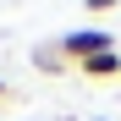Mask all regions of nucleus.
<instances>
[{"instance_id": "obj_1", "label": "nucleus", "mask_w": 121, "mask_h": 121, "mask_svg": "<svg viewBox=\"0 0 121 121\" xmlns=\"http://www.w3.org/2000/svg\"><path fill=\"white\" fill-rule=\"evenodd\" d=\"M66 60H77V66H83V60H94V55H105V50H116V39L105 33V28H72L66 39H60L55 44Z\"/></svg>"}, {"instance_id": "obj_2", "label": "nucleus", "mask_w": 121, "mask_h": 121, "mask_svg": "<svg viewBox=\"0 0 121 121\" xmlns=\"http://www.w3.org/2000/svg\"><path fill=\"white\" fill-rule=\"evenodd\" d=\"M83 77H121V50H105V55H94V60H83Z\"/></svg>"}, {"instance_id": "obj_3", "label": "nucleus", "mask_w": 121, "mask_h": 121, "mask_svg": "<svg viewBox=\"0 0 121 121\" xmlns=\"http://www.w3.org/2000/svg\"><path fill=\"white\" fill-rule=\"evenodd\" d=\"M33 66H39V72H60V66H66V55H60L55 44H44V50L33 55Z\"/></svg>"}, {"instance_id": "obj_4", "label": "nucleus", "mask_w": 121, "mask_h": 121, "mask_svg": "<svg viewBox=\"0 0 121 121\" xmlns=\"http://www.w3.org/2000/svg\"><path fill=\"white\" fill-rule=\"evenodd\" d=\"M121 0H83V11H94V17H105V11H116Z\"/></svg>"}, {"instance_id": "obj_5", "label": "nucleus", "mask_w": 121, "mask_h": 121, "mask_svg": "<svg viewBox=\"0 0 121 121\" xmlns=\"http://www.w3.org/2000/svg\"><path fill=\"white\" fill-rule=\"evenodd\" d=\"M0 99H6V83H0Z\"/></svg>"}, {"instance_id": "obj_6", "label": "nucleus", "mask_w": 121, "mask_h": 121, "mask_svg": "<svg viewBox=\"0 0 121 121\" xmlns=\"http://www.w3.org/2000/svg\"><path fill=\"white\" fill-rule=\"evenodd\" d=\"M94 121H110V116H94Z\"/></svg>"}]
</instances>
